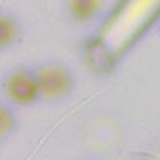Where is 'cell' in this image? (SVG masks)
Listing matches in <instances>:
<instances>
[{
    "instance_id": "cell-1",
    "label": "cell",
    "mask_w": 160,
    "mask_h": 160,
    "mask_svg": "<svg viewBox=\"0 0 160 160\" xmlns=\"http://www.w3.org/2000/svg\"><path fill=\"white\" fill-rule=\"evenodd\" d=\"M38 88H42L43 93L51 96L61 95L68 90L69 87V78L62 71H56V69H50V71H43L38 75Z\"/></svg>"
},
{
    "instance_id": "cell-2",
    "label": "cell",
    "mask_w": 160,
    "mask_h": 160,
    "mask_svg": "<svg viewBox=\"0 0 160 160\" xmlns=\"http://www.w3.org/2000/svg\"><path fill=\"white\" fill-rule=\"evenodd\" d=\"M37 90H38V83H35L31 77L24 74H16L10 78L8 91L16 101L24 102V101L34 99L37 95Z\"/></svg>"
},
{
    "instance_id": "cell-3",
    "label": "cell",
    "mask_w": 160,
    "mask_h": 160,
    "mask_svg": "<svg viewBox=\"0 0 160 160\" xmlns=\"http://www.w3.org/2000/svg\"><path fill=\"white\" fill-rule=\"evenodd\" d=\"M71 11L77 19H88L98 10L99 0H69Z\"/></svg>"
}]
</instances>
